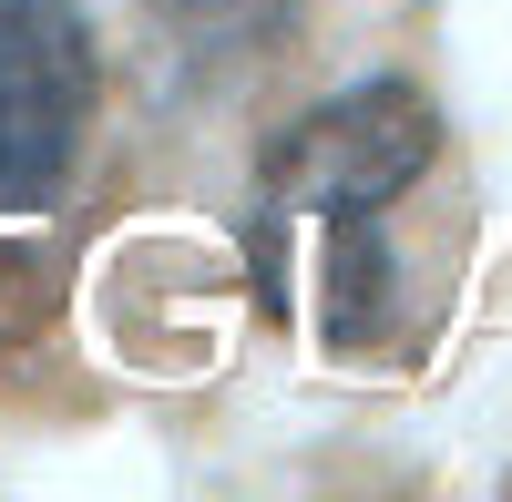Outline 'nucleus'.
Segmentation results:
<instances>
[{"label": "nucleus", "instance_id": "f03ea898", "mask_svg": "<svg viewBox=\"0 0 512 502\" xmlns=\"http://www.w3.org/2000/svg\"><path fill=\"white\" fill-rule=\"evenodd\" d=\"M103 103V52L82 0H0V216L52 205Z\"/></svg>", "mask_w": 512, "mask_h": 502}, {"label": "nucleus", "instance_id": "f257e3e1", "mask_svg": "<svg viewBox=\"0 0 512 502\" xmlns=\"http://www.w3.org/2000/svg\"><path fill=\"white\" fill-rule=\"evenodd\" d=\"M441 154V113L410 82H349L338 103L297 113L267 175H256V257L287 298H318L328 339H359L369 308L390 298V246L379 216L431 175Z\"/></svg>", "mask_w": 512, "mask_h": 502}]
</instances>
